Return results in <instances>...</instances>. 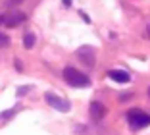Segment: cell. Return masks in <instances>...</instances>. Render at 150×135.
Listing matches in <instances>:
<instances>
[{"instance_id": "6da1fadb", "label": "cell", "mask_w": 150, "mask_h": 135, "mask_svg": "<svg viewBox=\"0 0 150 135\" xmlns=\"http://www.w3.org/2000/svg\"><path fill=\"white\" fill-rule=\"evenodd\" d=\"M64 79H66V83L71 85V87H88V85H91L88 75H85L83 71L75 70L71 66H67L66 70H64Z\"/></svg>"}, {"instance_id": "7a4b0ae2", "label": "cell", "mask_w": 150, "mask_h": 135, "mask_svg": "<svg viewBox=\"0 0 150 135\" xmlns=\"http://www.w3.org/2000/svg\"><path fill=\"white\" fill-rule=\"evenodd\" d=\"M127 120H129V126H131L133 129H142V127L150 126V114L142 112V110H139V108L131 110V112L127 114Z\"/></svg>"}, {"instance_id": "3957f363", "label": "cell", "mask_w": 150, "mask_h": 135, "mask_svg": "<svg viewBox=\"0 0 150 135\" xmlns=\"http://www.w3.org/2000/svg\"><path fill=\"white\" fill-rule=\"evenodd\" d=\"M44 100H46V102H48L54 110H58V112H69V110H71L69 100L60 99V96L54 95V93H46V95H44Z\"/></svg>"}, {"instance_id": "277c9868", "label": "cell", "mask_w": 150, "mask_h": 135, "mask_svg": "<svg viewBox=\"0 0 150 135\" xmlns=\"http://www.w3.org/2000/svg\"><path fill=\"white\" fill-rule=\"evenodd\" d=\"M77 58H79L85 66H94V50L91 46L79 48V50H77Z\"/></svg>"}, {"instance_id": "5b68a950", "label": "cell", "mask_w": 150, "mask_h": 135, "mask_svg": "<svg viewBox=\"0 0 150 135\" xmlns=\"http://www.w3.org/2000/svg\"><path fill=\"white\" fill-rule=\"evenodd\" d=\"M104 116H106V106L102 104V102H93L91 104V118H93L94 122H100Z\"/></svg>"}, {"instance_id": "8992f818", "label": "cell", "mask_w": 150, "mask_h": 135, "mask_svg": "<svg viewBox=\"0 0 150 135\" xmlns=\"http://www.w3.org/2000/svg\"><path fill=\"white\" fill-rule=\"evenodd\" d=\"M108 77L114 79L115 83H129L131 81V75H129L127 71H123V70H110L108 71Z\"/></svg>"}, {"instance_id": "52a82bcc", "label": "cell", "mask_w": 150, "mask_h": 135, "mask_svg": "<svg viewBox=\"0 0 150 135\" xmlns=\"http://www.w3.org/2000/svg\"><path fill=\"white\" fill-rule=\"evenodd\" d=\"M23 21H25V14H19V12H16V14H12L10 18H6V25L8 27H16Z\"/></svg>"}, {"instance_id": "ba28073f", "label": "cell", "mask_w": 150, "mask_h": 135, "mask_svg": "<svg viewBox=\"0 0 150 135\" xmlns=\"http://www.w3.org/2000/svg\"><path fill=\"white\" fill-rule=\"evenodd\" d=\"M35 33H31V31H29V33H25V37H23V46L27 48V50H29V48H33L35 46Z\"/></svg>"}, {"instance_id": "9c48e42d", "label": "cell", "mask_w": 150, "mask_h": 135, "mask_svg": "<svg viewBox=\"0 0 150 135\" xmlns=\"http://www.w3.org/2000/svg\"><path fill=\"white\" fill-rule=\"evenodd\" d=\"M18 110H21V108H19V106H13V108H10L8 112H2V114H0V120H10V118L18 112Z\"/></svg>"}, {"instance_id": "30bf717a", "label": "cell", "mask_w": 150, "mask_h": 135, "mask_svg": "<svg viewBox=\"0 0 150 135\" xmlns=\"http://www.w3.org/2000/svg\"><path fill=\"white\" fill-rule=\"evenodd\" d=\"M31 89H33L31 85H23V87H18V91H16V93H18V96H25Z\"/></svg>"}, {"instance_id": "8fae6325", "label": "cell", "mask_w": 150, "mask_h": 135, "mask_svg": "<svg viewBox=\"0 0 150 135\" xmlns=\"http://www.w3.org/2000/svg\"><path fill=\"white\" fill-rule=\"evenodd\" d=\"M8 44H10V37L4 35V33H0V48H2V46H8Z\"/></svg>"}, {"instance_id": "7c38bea8", "label": "cell", "mask_w": 150, "mask_h": 135, "mask_svg": "<svg viewBox=\"0 0 150 135\" xmlns=\"http://www.w3.org/2000/svg\"><path fill=\"white\" fill-rule=\"evenodd\" d=\"M16 70H19V71L23 70V66H21V60H16Z\"/></svg>"}, {"instance_id": "4fadbf2b", "label": "cell", "mask_w": 150, "mask_h": 135, "mask_svg": "<svg viewBox=\"0 0 150 135\" xmlns=\"http://www.w3.org/2000/svg\"><path fill=\"white\" fill-rule=\"evenodd\" d=\"M6 18L8 16H0V25H6Z\"/></svg>"}, {"instance_id": "5bb4252c", "label": "cell", "mask_w": 150, "mask_h": 135, "mask_svg": "<svg viewBox=\"0 0 150 135\" xmlns=\"http://www.w3.org/2000/svg\"><path fill=\"white\" fill-rule=\"evenodd\" d=\"M64 2V6H71V0H62Z\"/></svg>"}, {"instance_id": "9a60e30c", "label": "cell", "mask_w": 150, "mask_h": 135, "mask_svg": "<svg viewBox=\"0 0 150 135\" xmlns=\"http://www.w3.org/2000/svg\"><path fill=\"white\" fill-rule=\"evenodd\" d=\"M21 0H10V4H19Z\"/></svg>"}, {"instance_id": "2e32d148", "label": "cell", "mask_w": 150, "mask_h": 135, "mask_svg": "<svg viewBox=\"0 0 150 135\" xmlns=\"http://www.w3.org/2000/svg\"><path fill=\"white\" fill-rule=\"evenodd\" d=\"M146 37H148V39H150V25L146 27Z\"/></svg>"}, {"instance_id": "e0dca14e", "label": "cell", "mask_w": 150, "mask_h": 135, "mask_svg": "<svg viewBox=\"0 0 150 135\" xmlns=\"http://www.w3.org/2000/svg\"><path fill=\"white\" fill-rule=\"evenodd\" d=\"M148 96H150V87H148Z\"/></svg>"}]
</instances>
